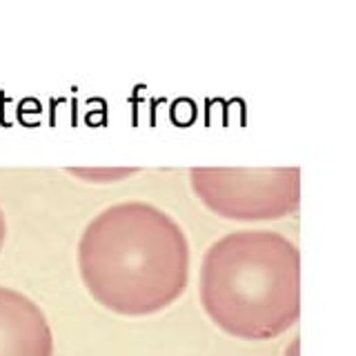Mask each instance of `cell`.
I'll list each match as a JSON object with an SVG mask.
<instances>
[{"instance_id":"1","label":"cell","mask_w":356,"mask_h":356,"mask_svg":"<svg viewBox=\"0 0 356 356\" xmlns=\"http://www.w3.org/2000/svg\"><path fill=\"white\" fill-rule=\"evenodd\" d=\"M78 270L96 303L120 316H149L176 303L189 281V245L152 203L103 209L81 234Z\"/></svg>"},{"instance_id":"2","label":"cell","mask_w":356,"mask_h":356,"mask_svg":"<svg viewBox=\"0 0 356 356\" xmlns=\"http://www.w3.org/2000/svg\"><path fill=\"white\" fill-rule=\"evenodd\" d=\"M198 294L207 316L229 337L276 339L300 314V254L278 232H232L205 252Z\"/></svg>"},{"instance_id":"3","label":"cell","mask_w":356,"mask_h":356,"mask_svg":"<svg viewBox=\"0 0 356 356\" xmlns=\"http://www.w3.org/2000/svg\"><path fill=\"white\" fill-rule=\"evenodd\" d=\"M189 181L200 203L229 220H276L294 214L300 203L296 167H196Z\"/></svg>"},{"instance_id":"4","label":"cell","mask_w":356,"mask_h":356,"mask_svg":"<svg viewBox=\"0 0 356 356\" xmlns=\"http://www.w3.org/2000/svg\"><path fill=\"white\" fill-rule=\"evenodd\" d=\"M0 356H54V334L40 307L0 287Z\"/></svg>"},{"instance_id":"5","label":"cell","mask_w":356,"mask_h":356,"mask_svg":"<svg viewBox=\"0 0 356 356\" xmlns=\"http://www.w3.org/2000/svg\"><path fill=\"white\" fill-rule=\"evenodd\" d=\"M134 172L136 170H74V174L85 176V181H100V183L120 181L122 176H129Z\"/></svg>"},{"instance_id":"6","label":"cell","mask_w":356,"mask_h":356,"mask_svg":"<svg viewBox=\"0 0 356 356\" xmlns=\"http://www.w3.org/2000/svg\"><path fill=\"white\" fill-rule=\"evenodd\" d=\"M3 241H5V218L3 211H0V248H3Z\"/></svg>"}]
</instances>
